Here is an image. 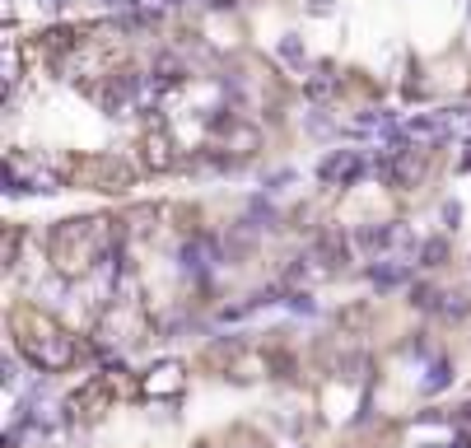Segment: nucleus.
Listing matches in <instances>:
<instances>
[{
    "instance_id": "nucleus-1",
    "label": "nucleus",
    "mask_w": 471,
    "mask_h": 448,
    "mask_svg": "<svg viewBox=\"0 0 471 448\" xmlns=\"http://www.w3.org/2000/svg\"><path fill=\"white\" fill-rule=\"evenodd\" d=\"M359 173H364V164H359L355 150H341V155H331V159L322 164V178H327V182H355Z\"/></svg>"
},
{
    "instance_id": "nucleus-2",
    "label": "nucleus",
    "mask_w": 471,
    "mask_h": 448,
    "mask_svg": "<svg viewBox=\"0 0 471 448\" xmlns=\"http://www.w3.org/2000/svg\"><path fill=\"white\" fill-rule=\"evenodd\" d=\"M402 280H406V267H373V285H378V290H392Z\"/></svg>"
},
{
    "instance_id": "nucleus-3",
    "label": "nucleus",
    "mask_w": 471,
    "mask_h": 448,
    "mask_svg": "<svg viewBox=\"0 0 471 448\" xmlns=\"http://www.w3.org/2000/svg\"><path fill=\"white\" fill-rule=\"evenodd\" d=\"M448 257V243L443 238H434V243H425V267H438V262Z\"/></svg>"
},
{
    "instance_id": "nucleus-4",
    "label": "nucleus",
    "mask_w": 471,
    "mask_h": 448,
    "mask_svg": "<svg viewBox=\"0 0 471 448\" xmlns=\"http://www.w3.org/2000/svg\"><path fill=\"white\" fill-rule=\"evenodd\" d=\"M443 383H448V364L438 359L434 369H429V379H425V392H438V388H443Z\"/></svg>"
},
{
    "instance_id": "nucleus-5",
    "label": "nucleus",
    "mask_w": 471,
    "mask_h": 448,
    "mask_svg": "<svg viewBox=\"0 0 471 448\" xmlns=\"http://www.w3.org/2000/svg\"><path fill=\"white\" fill-rule=\"evenodd\" d=\"M182 267H187V271H201V267H205V262H201V243H187V247H182Z\"/></svg>"
},
{
    "instance_id": "nucleus-6",
    "label": "nucleus",
    "mask_w": 471,
    "mask_h": 448,
    "mask_svg": "<svg viewBox=\"0 0 471 448\" xmlns=\"http://www.w3.org/2000/svg\"><path fill=\"white\" fill-rule=\"evenodd\" d=\"M290 308L294 313H313V299L308 294H290Z\"/></svg>"
},
{
    "instance_id": "nucleus-7",
    "label": "nucleus",
    "mask_w": 471,
    "mask_h": 448,
    "mask_svg": "<svg viewBox=\"0 0 471 448\" xmlns=\"http://www.w3.org/2000/svg\"><path fill=\"white\" fill-rule=\"evenodd\" d=\"M103 5H113V10H131L135 0H103Z\"/></svg>"
}]
</instances>
